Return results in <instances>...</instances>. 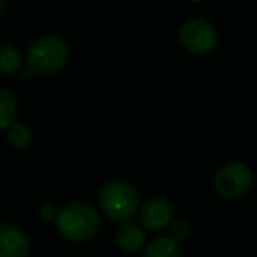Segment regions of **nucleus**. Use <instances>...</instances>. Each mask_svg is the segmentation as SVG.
Segmentation results:
<instances>
[{"instance_id": "nucleus-12", "label": "nucleus", "mask_w": 257, "mask_h": 257, "mask_svg": "<svg viewBox=\"0 0 257 257\" xmlns=\"http://www.w3.org/2000/svg\"><path fill=\"white\" fill-rule=\"evenodd\" d=\"M34 140L32 130L23 122H13L7 128V142L14 149H27Z\"/></svg>"}, {"instance_id": "nucleus-1", "label": "nucleus", "mask_w": 257, "mask_h": 257, "mask_svg": "<svg viewBox=\"0 0 257 257\" xmlns=\"http://www.w3.org/2000/svg\"><path fill=\"white\" fill-rule=\"evenodd\" d=\"M56 229L72 243L89 241L100 229V215L93 205L86 201H72L60 208Z\"/></svg>"}, {"instance_id": "nucleus-14", "label": "nucleus", "mask_w": 257, "mask_h": 257, "mask_svg": "<svg viewBox=\"0 0 257 257\" xmlns=\"http://www.w3.org/2000/svg\"><path fill=\"white\" fill-rule=\"evenodd\" d=\"M58 213H60V208L54 203H44L39 208V217L46 222H56Z\"/></svg>"}, {"instance_id": "nucleus-8", "label": "nucleus", "mask_w": 257, "mask_h": 257, "mask_svg": "<svg viewBox=\"0 0 257 257\" xmlns=\"http://www.w3.org/2000/svg\"><path fill=\"white\" fill-rule=\"evenodd\" d=\"M115 243L124 254H139L146 247V231L137 222H122L115 233Z\"/></svg>"}, {"instance_id": "nucleus-6", "label": "nucleus", "mask_w": 257, "mask_h": 257, "mask_svg": "<svg viewBox=\"0 0 257 257\" xmlns=\"http://www.w3.org/2000/svg\"><path fill=\"white\" fill-rule=\"evenodd\" d=\"M139 220L140 226L147 231H163L172 224L175 208L168 198L163 196H153L147 201H144L139 208Z\"/></svg>"}, {"instance_id": "nucleus-10", "label": "nucleus", "mask_w": 257, "mask_h": 257, "mask_svg": "<svg viewBox=\"0 0 257 257\" xmlns=\"http://www.w3.org/2000/svg\"><path fill=\"white\" fill-rule=\"evenodd\" d=\"M18 102L7 89L0 88V130H7L13 122H16Z\"/></svg>"}, {"instance_id": "nucleus-9", "label": "nucleus", "mask_w": 257, "mask_h": 257, "mask_svg": "<svg viewBox=\"0 0 257 257\" xmlns=\"http://www.w3.org/2000/svg\"><path fill=\"white\" fill-rule=\"evenodd\" d=\"M142 257H182V248L168 236H159L144 247Z\"/></svg>"}, {"instance_id": "nucleus-2", "label": "nucleus", "mask_w": 257, "mask_h": 257, "mask_svg": "<svg viewBox=\"0 0 257 257\" xmlns=\"http://www.w3.org/2000/svg\"><path fill=\"white\" fill-rule=\"evenodd\" d=\"M98 201L105 215L110 220L121 224L132 220L139 213V208L142 205L137 187L124 179L108 180L100 189Z\"/></svg>"}, {"instance_id": "nucleus-7", "label": "nucleus", "mask_w": 257, "mask_h": 257, "mask_svg": "<svg viewBox=\"0 0 257 257\" xmlns=\"http://www.w3.org/2000/svg\"><path fill=\"white\" fill-rule=\"evenodd\" d=\"M32 240L20 226L0 224V257H28Z\"/></svg>"}, {"instance_id": "nucleus-5", "label": "nucleus", "mask_w": 257, "mask_h": 257, "mask_svg": "<svg viewBox=\"0 0 257 257\" xmlns=\"http://www.w3.org/2000/svg\"><path fill=\"white\" fill-rule=\"evenodd\" d=\"M180 44L187 53L205 56L212 53L217 46V30L210 21L203 18H193L186 21L180 28Z\"/></svg>"}, {"instance_id": "nucleus-15", "label": "nucleus", "mask_w": 257, "mask_h": 257, "mask_svg": "<svg viewBox=\"0 0 257 257\" xmlns=\"http://www.w3.org/2000/svg\"><path fill=\"white\" fill-rule=\"evenodd\" d=\"M6 13V0H0V16Z\"/></svg>"}, {"instance_id": "nucleus-11", "label": "nucleus", "mask_w": 257, "mask_h": 257, "mask_svg": "<svg viewBox=\"0 0 257 257\" xmlns=\"http://www.w3.org/2000/svg\"><path fill=\"white\" fill-rule=\"evenodd\" d=\"M23 58L16 46L0 44V74H14L20 70Z\"/></svg>"}, {"instance_id": "nucleus-4", "label": "nucleus", "mask_w": 257, "mask_h": 257, "mask_svg": "<svg viewBox=\"0 0 257 257\" xmlns=\"http://www.w3.org/2000/svg\"><path fill=\"white\" fill-rule=\"evenodd\" d=\"M254 177L245 163L229 161L222 165L213 175V189L222 200H240L250 191Z\"/></svg>"}, {"instance_id": "nucleus-3", "label": "nucleus", "mask_w": 257, "mask_h": 257, "mask_svg": "<svg viewBox=\"0 0 257 257\" xmlns=\"http://www.w3.org/2000/svg\"><path fill=\"white\" fill-rule=\"evenodd\" d=\"M68 44L56 35L35 39L27 51L28 68L32 74L49 75L61 70L68 61Z\"/></svg>"}, {"instance_id": "nucleus-16", "label": "nucleus", "mask_w": 257, "mask_h": 257, "mask_svg": "<svg viewBox=\"0 0 257 257\" xmlns=\"http://www.w3.org/2000/svg\"><path fill=\"white\" fill-rule=\"evenodd\" d=\"M189 2H201V0H189Z\"/></svg>"}, {"instance_id": "nucleus-13", "label": "nucleus", "mask_w": 257, "mask_h": 257, "mask_svg": "<svg viewBox=\"0 0 257 257\" xmlns=\"http://www.w3.org/2000/svg\"><path fill=\"white\" fill-rule=\"evenodd\" d=\"M191 234H193V227L186 219H173L172 224L168 226V238L179 245L189 240Z\"/></svg>"}]
</instances>
